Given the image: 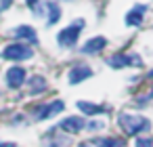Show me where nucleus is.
<instances>
[{"label":"nucleus","mask_w":153,"mask_h":147,"mask_svg":"<svg viewBox=\"0 0 153 147\" xmlns=\"http://www.w3.org/2000/svg\"><path fill=\"white\" fill-rule=\"evenodd\" d=\"M117 124L120 128L124 130V134L128 137H134V134H140V132H147L151 130V120L140 116V113H128V111H122L117 116Z\"/></svg>","instance_id":"f257e3e1"},{"label":"nucleus","mask_w":153,"mask_h":147,"mask_svg":"<svg viewBox=\"0 0 153 147\" xmlns=\"http://www.w3.org/2000/svg\"><path fill=\"white\" fill-rule=\"evenodd\" d=\"M86 25V21L84 19H76L71 25H67L65 30H61L59 32V36H57V42L63 46V49H71V46H76L78 44V38H80V32H82V28Z\"/></svg>","instance_id":"f03ea898"},{"label":"nucleus","mask_w":153,"mask_h":147,"mask_svg":"<svg viewBox=\"0 0 153 147\" xmlns=\"http://www.w3.org/2000/svg\"><path fill=\"white\" fill-rule=\"evenodd\" d=\"M2 59H9V61H25V59H32L34 57V49L32 46H25L21 42H15V44H7L0 53Z\"/></svg>","instance_id":"7ed1b4c3"},{"label":"nucleus","mask_w":153,"mask_h":147,"mask_svg":"<svg viewBox=\"0 0 153 147\" xmlns=\"http://www.w3.org/2000/svg\"><path fill=\"white\" fill-rule=\"evenodd\" d=\"M63 101H53V103H44V105H38V107H34L32 109V118L36 120V122H42V120H48V118H55L57 113H61L63 111Z\"/></svg>","instance_id":"20e7f679"},{"label":"nucleus","mask_w":153,"mask_h":147,"mask_svg":"<svg viewBox=\"0 0 153 147\" xmlns=\"http://www.w3.org/2000/svg\"><path fill=\"white\" fill-rule=\"evenodd\" d=\"M107 65L109 67H128V65H132V67H140L143 65V59L138 57V55H126V53H115V55H111L109 59H107Z\"/></svg>","instance_id":"39448f33"},{"label":"nucleus","mask_w":153,"mask_h":147,"mask_svg":"<svg viewBox=\"0 0 153 147\" xmlns=\"http://www.w3.org/2000/svg\"><path fill=\"white\" fill-rule=\"evenodd\" d=\"M92 76V67L86 63H76L69 72H67V82L69 84H80L84 80H88Z\"/></svg>","instance_id":"423d86ee"},{"label":"nucleus","mask_w":153,"mask_h":147,"mask_svg":"<svg viewBox=\"0 0 153 147\" xmlns=\"http://www.w3.org/2000/svg\"><path fill=\"white\" fill-rule=\"evenodd\" d=\"M7 86L9 88H13V90H17V88H21L27 80H25V69L21 67V65H13V67H9V72H7Z\"/></svg>","instance_id":"0eeeda50"},{"label":"nucleus","mask_w":153,"mask_h":147,"mask_svg":"<svg viewBox=\"0 0 153 147\" xmlns=\"http://www.w3.org/2000/svg\"><path fill=\"white\" fill-rule=\"evenodd\" d=\"M84 128H86V120H84L82 116H69V118L61 120V124H59V130H63V132H69V134L82 132Z\"/></svg>","instance_id":"6e6552de"},{"label":"nucleus","mask_w":153,"mask_h":147,"mask_svg":"<svg viewBox=\"0 0 153 147\" xmlns=\"http://www.w3.org/2000/svg\"><path fill=\"white\" fill-rule=\"evenodd\" d=\"M105 46H107V38L94 36V38H90V40L84 42V46L80 49V53H82V55H99Z\"/></svg>","instance_id":"1a4fd4ad"},{"label":"nucleus","mask_w":153,"mask_h":147,"mask_svg":"<svg viewBox=\"0 0 153 147\" xmlns=\"http://www.w3.org/2000/svg\"><path fill=\"white\" fill-rule=\"evenodd\" d=\"M145 11H147L145 4H136L134 9H130L128 15H126V25H130V28H138V25H143Z\"/></svg>","instance_id":"9d476101"},{"label":"nucleus","mask_w":153,"mask_h":147,"mask_svg":"<svg viewBox=\"0 0 153 147\" xmlns=\"http://www.w3.org/2000/svg\"><path fill=\"white\" fill-rule=\"evenodd\" d=\"M13 36H15L17 40H27V42H32V44H38V34H36V30L30 28V25H19V28H15V30H13Z\"/></svg>","instance_id":"9b49d317"},{"label":"nucleus","mask_w":153,"mask_h":147,"mask_svg":"<svg viewBox=\"0 0 153 147\" xmlns=\"http://www.w3.org/2000/svg\"><path fill=\"white\" fill-rule=\"evenodd\" d=\"M61 19V7L57 2H46V25H55Z\"/></svg>","instance_id":"f8f14e48"},{"label":"nucleus","mask_w":153,"mask_h":147,"mask_svg":"<svg viewBox=\"0 0 153 147\" xmlns=\"http://www.w3.org/2000/svg\"><path fill=\"white\" fill-rule=\"evenodd\" d=\"M27 84H30V95H40V93H44V90L48 88V82H46L42 76H34V78H30Z\"/></svg>","instance_id":"ddd939ff"},{"label":"nucleus","mask_w":153,"mask_h":147,"mask_svg":"<svg viewBox=\"0 0 153 147\" xmlns=\"http://www.w3.org/2000/svg\"><path fill=\"white\" fill-rule=\"evenodd\" d=\"M78 109L84 111L86 116H99V113H103L107 107L97 105V103H90V101H80V103H78Z\"/></svg>","instance_id":"4468645a"},{"label":"nucleus","mask_w":153,"mask_h":147,"mask_svg":"<svg viewBox=\"0 0 153 147\" xmlns=\"http://www.w3.org/2000/svg\"><path fill=\"white\" fill-rule=\"evenodd\" d=\"M97 145L99 147H124V141L122 139H115V137H107V139H101Z\"/></svg>","instance_id":"2eb2a0df"},{"label":"nucleus","mask_w":153,"mask_h":147,"mask_svg":"<svg viewBox=\"0 0 153 147\" xmlns=\"http://www.w3.org/2000/svg\"><path fill=\"white\" fill-rule=\"evenodd\" d=\"M134 147H153V137H136Z\"/></svg>","instance_id":"dca6fc26"},{"label":"nucleus","mask_w":153,"mask_h":147,"mask_svg":"<svg viewBox=\"0 0 153 147\" xmlns=\"http://www.w3.org/2000/svg\"><path fill=\"white\" fill-rule=\"evenodd\" d=\"M86 128H88L90 132H97V130H103V128H105V122L94 120V122H88V124H86Z\"/></svg>","instance_id":"f3484780"},{"label":"nucleus","mask_w":153,"mask_h":147,"mask_svg":"<svg viewBox=\"0 0 153 147\" xmlns=\"http://www.w3.org/2000/svg\"><path fill=\"white\" fill-rule=\"evenodd\" d=\"M65 145H67V137H59V139L48 143V147H65Z\"/></svg>","instance_id":"a211bd4d"},{"label":"nucleus","mask_w":153,"mask_h":147,"mask_svg":"<svg viewBox=\"0 0 153 147\" xmlns=\"http://www.w3.org/2000/svg\"><path fill=\"white\" fill-rule=\"evenodd\" d=\"M11 2H13V0H0V13H2L4 9H9V7H11Z\"/></svg>","instance_id":"6ab92c4d"},{"label":"nucleus","mask_w":153,"mask_h":147,"mask_svg":"<svg viewBox=\"0 0 153 147\" xmlns=\"http://www.w3.org/2000/svg\"><path fill=\"white\" fill-rule=\"evenodd\" d=\"M0 147H17L15 143H0Z\"/></svg>","instance_id":"aec40b11"},{"label":"nucleus","mask_w":153,"mask_h":147,"mask_svg":"<svg viewBox=\"0 0 153 147\" xmlns=\"http://www.w3.org/2000/svg\"><path fill=\"white\" fill-rule=\"evenodd\" d=\"M78 147H90V145H84V143H82V145H78Z\"/></svg>","instance_id":"412c9836"}]
</instances>
